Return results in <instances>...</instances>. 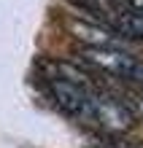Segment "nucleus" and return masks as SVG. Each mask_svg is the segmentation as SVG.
Returning <instances> with one entry per match:
<instances>
[{
  "label": "nucleus",
  "mask_w": 143,
  "mask_h": 148,
  "mask_svg": "<svg viewBox=\"0 0 143 148\" xmlns=\"http://www.w3.org/2000/svg\"><path fill=\"white\" fill-rule=\"evenodd\" d=\"M78 62L97 75L143 84V59H138L135 54H130V51H124L119 46H113V43L81 46L78 49Z\"/></svg>",
  "instance_id": "nucleus-2"
},
{
  "label": "nucleus",
  "mask_w": 143,
  "mask_h": 148,
  "mask_svg": "<svg viewBox=\"0 0 143 148\" xmlns=\"http://www.w3.org/2000/svg\"><path fill=\"white\" fill-rule=\"evenodd\" d=\"M97 24L111 30L116 38L143 43V11H113L108 16H103Z\"/></svg>",
  "instance_id": "nucleus-3"
},
{
  "label": "nucleus",
  "mask_w": 143,
  "mask_h": 148,
  "mask_svg": "<svg viewBox=\"0 0 143 148\" xmlns=\"http://www.w3.org/2000/svg\"><path fill=\"white\" fill-rule=\"evenodd\" d=\"M41 78L51 102L78 124L100 129L105 135H124L135 124V113L119 94L95 81L92 70H81L73 62L41 59Z\"/></svg>",
  "instance_id": "nucleus-1"
},
{
  "label": "nucleus",
  "mask_w": 143,
  "mask_h": 148,
  "mask_svg": "<svg viewBox=\"0 0 143 148\" xmlns=\"http://www.w3.org/2000/svg\"><path fill=\"white\" fill-rule=\"evenodd\" d=\"M119 148H143V143H124V145H119Z\"/></svg>",
  "instance_id": "nucleus-4"
},
{
  "label": "nucleus",
  "mask_w": 143,
  "mask_h": 148,
  "mask_svg": "<svg viewBox=\"0 0 143 148\" xmlns=\"http://www.w3.org/2000/svg\"><path fill=\"white\" fill-rule=\"evenodd\" d=\"M95 148H113V145H100V143H97V145H95Z\"/></svg>",
  "instance_id": "nucleus-5"
},
{
  "label": "nucleus",
  "mask_w": 143,
  "mask_h": 148,
  "mask_svg": "<svg viewBox=\"0 0 143 148\" xmlns=\"http://www.w3.org/2000/svg\"><path fill=\"white\" fill-rule=\"evenodd\" d=\"M140 105H143V84H140Z\"/></svg>",
  "instance_id": "nucleus-6"
}]
</instances>
